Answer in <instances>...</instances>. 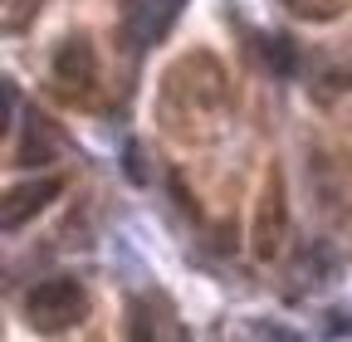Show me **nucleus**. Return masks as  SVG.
<instances>
[{
  "label": "nucleus",
  "mask_w": 352,
  "mask_h": 342,
  "mask_svg": "<svg viewBox=\"0 0 352 342\" xmlns=\"http://www.w3.org/2000/svg\"><path fill=\"white\" fill-rule=\"evenodd\" d=\"M25 318L34 332H64V328H78L88 318V293L78 279L59 274V279H44L25 293Z\"/></svg>",
  "instance_id": "f257e3e1"
},
{
  "label": "nucleus",
  "mask_w": 352,
  "mask_h": 342,
  "mask_svg": "<svg viewBox=\"0 0 352 342\" xmlns=\"http://www.w3.org/2000/svg\"><path fill=\"white\" fill-rule=\"evenodd\" d=\"M284 240H289V191H284V171L270 166V181H264L250 216V254L259 264H270L284 254Z\"/></svg>",
  "instance_id": "f03ea898"
},
{
  "label": "nucleus",
  "mask_w": 352,
  "mask_h": 342,
  "mask_svg": "<svg viewBox=\"0 0 352 342\" xmlns=\"http://www.w3.org/2000/svg\"><path fill=\"white\" fill-rule=\"evenodd\" d=\"M59 191H64V181H59V176L25 181V186H15V191H6V210H0V225H6V235H15L25 220H34V216H39V210L50 205Z\"/></svg>",
  "instance_id": "7ed1b4c3"
},
{
  "label": "nucleus",
  "mask_w": 352,
  "mask_h": 342,
  "mask_svg": "<svg viewBox=\"0 0 352 342\" xmlns=\"http://www.w3.org/2000/svg\"><path fill=\"white\" fill-rule=\"evenodd\" d=\"M54 78L69 83L74 93H83L88 83H94V45H83V39H64L54 49Z\"/></svg>",
  "instance_id": "20e7f679"
},
{
  "label": "nucleus",
  "mask_w": 352,
  "mask_h": 342,
  "mask_svg": "<svg viewBox=\"0 0 352 342\" xmlns=\"http://www.w3.org/2000/svg\"><path fill=\"white\" fill-rule=\"evenodd\" d=\"M284 5H289V15H298L308 25H328L347 10V0H284Z\"/></svg>",
  "instance_id": "39448f33"
},
{
  "label": "nucleus",
  "mask_w": 352,
  "mask_h": 342,
  "mask_svg": "<svg viewBox=\"0 0 352 342\" xmlns=\"http://www.w3.org/2000/svg\"><path fill=\"white\" fill-rule=\"evenodd\" d=\"M264 54H270V64L279 73H294V49H289V39H264Z\"/></svg>",
  "instance_id": "423d86ee"
},
{
  "label": "nucleus",
  "mask_w": 352,
  "mask_h": 342,
  "mask_svg": "<svg viewBox=\"0 0 352 342\" xmlns=\"http://www.w3.org/2000/svg\"><path fill=\"white\" fill-rule=\"evenodd\" d=\"M127 342H157L152 337V313L138 304V308H132V323H127Z\"/></svg>",
  "instance_id": "0eeeda50"
},
{
  "label": "nucleus",
  "mask_w": 352,
  "mask_h": 342,
  "mask_svg": "<svg viewBox=\"0 0 352 342\" xmlns=\"http://www.w3.org/2000/svg\"><path fill=\"white\" fill-rule=\"evenodd\" d=\"M122 161H127V166H122V171H127V181H132V186H142V181H147V166H138L142 157H138V147H132V142H127Z\"/></svg>",
  "instance_id": "6e6552de"
}]
</instances>
